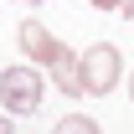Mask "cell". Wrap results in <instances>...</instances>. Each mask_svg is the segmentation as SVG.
<instances>
[{
    "label": "cell",
    "mask_w": 134,
    "mask_h": 134,
    "mask_svg": "<svg viewBox=\"0 0 134 134\" xmlns=\"http://www.w3.org/2000/svg\"><path fill=\"white\" fill-rule=\"evenodd\" d=\"M41 93H47V83H41V72H36L31 62L0 72V108L10 119H31L36 108H41Z\"/></svg>",
    "instance_id": "6da1fadb"
},
{
    "label": "cell",
    "mask_w": 134,
    "mask_h": 134,
    "mask_svg": "<svg viewBox=\"0 0 134 134\" xmlns=\"http://www.w3.org/2000/svg\"><path fill=\"white\" fill-rule=\"evenodd\" d=\"M119 77H124V52L114 41H93L83 52V93L88 98H108L119 88Z\"/></svg>",
    "instance_id": "7a4b0ae2"
},
{
    "label": "cell",
    "mask_w": 134,
    "mask_h": 134,
    "mask_svg": "<svg viewBox=\"0 0 134 134\" xmlns=\"http://www.w3.org/2000/svg\"><path fill=\"white\" fill-rule=\"evenodd\" d=\"M88 5H93V10H119L124 0H88Z\"/></svg>",
    "instance_id": "8992f818"
},
{
    "label": "cell",
    "mask_w": 134,
    "mask_h": 134,
    "mask_svg": "<svg viewBox=\"0 0 134 134\" xmlns=\"http://www.w3.org/2000/svg\"><path fill=\"white\" fill-rule=\"evenodd\" d=\"M52 134H103V129H98L88 114H67V119H57V129H52Z\"/></svg>",
    "instance_id": "5b68a950"
},
{
    "label": "cell",
    "mask_w": 134,
    "mask_h": 134,
    "mask_svg": "<svg viewBox=\"0 0 134 134\" xmlns=\"http://www.w3.org/2000/svg\"><path fill=\"white\" fill-rule=\"evenodd\" d=\"M52 83L62 88V98H88L83 93V52H72V47H57V57H52Z\"/></svg>",
    "instance_id": "277c9868"
},
{
    "label": "cell",
    "mask_w": 134,
    "mask_h": 134,
    "mask_svg": "<svg viewBox=\"0 0 134 134\" xmlns=\"http://www.w3.org/2000/svg\"><path fill=\"white\" fill-rule=\"evenodd\" d=\"M119 16H129V21H134V0H124V5H119Z\"/></svg>",
    "instance_id": "ba28073f"
},
{
    "label": "cell",
    "mask_w": 134,
    "mask_h": 134,
    "mask_svg": "<svg viewBox=\"0 0 134 134\" xmlns=\"http://www.w3.org/2000/svg\"><path fill=\"white\" fill-rule=\"evenodd\" d=\"M0 134H16V119L10 114H0Z\"/></svg>",
    "instance_id": "52a82bcc"
},
{
    "label": "cell",
    "mask_w": 134,
    "mask_h": 134,
    "mask_svg": "<svg viewBox=\"0 0 134 134\" xmlns=\"http://www.w3.org/2000/svg\"><path fill=\"white\" fill-rule=\"evenodd\" d=\"M21 5H31V10H36V5H41V0H21Z\"/></svg>",
    "instance_id": "9c48e42d"
},
{
    "label": "cell",
    "mask_w": 134,
    "mask_h": 134,
    "mask_svg": "<svg viewBox=\"0 0 134 134\" xmlns=\"http://www.w3.org/2000/svg\"><path fill=\"white\" fill-rule=\"evenodd\" d=\"M16 47H21V57H26L31 67H47L52 57H57V47H62V41H57L41 21H21V26H16Z\"/></svg>",
    "instance_id": "3957f363"
},
{
    "label": "cell",
    "mask_w": 134,
    "mask_h": 134,
    "mask_svg": "<svg viewBox=\"0 0 134 134\" xmlns=\"http://www.w3.org/2000/svg\"><path fill=\"white\" fill-rule=\"evenodd\" d=\"M129 98H134V72H129Z\"/></svg>",
    "instance_id": "30bf717a"
}]
</instances>
